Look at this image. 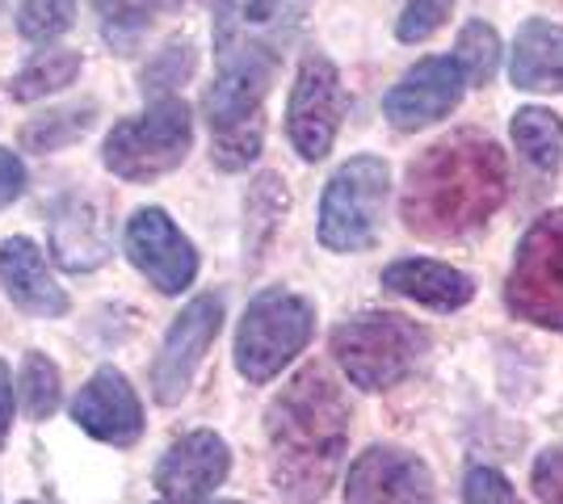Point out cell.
<instances>
[{
    "label": "cell",
    "mask_w": 563,
    "mask_h": 504,
    "mask_svg": "<svg viewBox=\"0 0 563 504\" xmlns=\"http://www.w3.org/2000/svg\"><path fill=\"white\" fill-rule=\"evenodd\" d=\"M71 421L89 433V437H97V441L126 450V446L140 441V433H143V404L122 370L101 366L93 379L76 391V400H71Z\"/></svg>",
    "instance_id": "obj_16"
},
{
    "label": "cell",
    "mask_w": 563,
    "mask_h": 504,
    "mask_svg": "<svg viewBox=\"0 0 563 504\" xmlns=\"http://www.w3.org/2000/svg\"><path fill=\"white\" fill-rule=\"evenodd\" d=\"M194 144V119L181 97H161L143 114L114 122L101 147V165L118 181H156L186 165Z\"/></svg>",
    "instance_id": "obj_6"
},
{
    "label": "cell",
    "mask_w": 563,
    "mask_h": 504,
    "mask_svg": "<svg viewBox=\"0 0 563 504\" xmlns=\"http://www.w3.org/2000/svg\"><path fill=\"white\" fill-rule=\"evenodd\" d=\"M228 471H232L228 441L211 429H194L168 446L165 458L156 462L152 483L161 488L165 501L194 504V501H207L214 488L228 480Z\"/></svg>",
    "instance_id": "obj_15"
},
{
    "label": "cell",
    "mask_w": 563,
    "mask_h": 504,
    "mask_svg": "<svg viewBox=\"0 0 563 504\" xmlns=\"http://www.w3.org/2000/svg\"><path fill=\"white\" fill-rule=\"evenodd\" d=\"M450 9H454V0H408L396 22L399 43H424L429 34H438L450 18Z\"/></svg>",
    "instance_id": "obj_29"
},
{
    "label": "cell",
    "mask_w": 563,
    "mask_h": 504,
    "mask_svg": "<svg viewBox=\"0 0 563 504\" xmlns=\"http://www.w3.org/2000/svg\"><path fill=\"white\" fill-rule=\"evenodd\" d=\"M514 144L521 156L539 168L563 165V119L542 110V105H526L514 114Z\"/></svg>",
    "instance_id": "obj_23"
},
{
    "label": "cell",
    "mask_w": 563,
    "mask_h": 504,
    "mask_svg": "<svg viewBox=\"0 0 563 504\" xmlns=\"http://www.w3.org/2000/svg\"><path fill=\"white\" fill-rule=\"evenodd\" d=\"M303 22V0H219L214 9V51L232 55H274L290 47L295 30Z\"/></svg>",
    "instance_id": "obj_13"
},
{
    "label": "cell",
    "mask_w": 563,
    "mask_h": 504,
    "mask_svg": "<svg viewBox=\"0 0 563 504\" xmlns=\"http://www.w3.org/2000/svg\"><path fill=\"white\" fill-rule=\"evenodd\" d=\"M161 504H173V501H161ZM194 504H244V501H194Z\"/></svg>",
    "instance_id": "obj_34"
},
{
    "label": "cell",
    "mask_w": 563,
    "mask_h": 504,
    "mask_svg": "<svg viewBox=\"0 0 563 504\" xmlns=\"http://www.w3.org/2000/svg\"><path fill=\"white\" fill-rule=\"evenodd\" d=\"M505 307L526 324L563 333V211L539 215L517 240Z\"/></svg>",
    "instance_id": "obj_8"
},
{
    "label": "cell",
    "mask_w": 563,
    "mask_h": 504,
    "mask_svg": "<svg viewBox=\"0 0 563 504\" xmlns=\"http://www.w3.org/2000/svg\"><path fill=\"white\" fill-rule=\"evenodd\" d=\"M391 198V168L383 156H350L320 198V244L329 253H362L378 240Z\"/></svg>",
    "instance_id": "obj_7"
},
{
    "label": "cell",
    "mask_w": 563,
    "mask_h": 504,
    "mask_svg": "<svg viewBox=\"0 0 563 504\" xmlns=\"http://www.w3.org/2000/svg\"><path fill=\"white\" fill-rule=\"evenodd\" d=\"M345 504H438V492L417 455L399 446H371L350 467Z\"/></svg>",
    "instance_id": "obj_14"
},
{
    "label": "cell",
    "mask_w": 563,
    "mask_h": 504,
    "mask_svg": "<svg viewBox=\"0 0 563 504\" xmlns=\"http://www.w3.org/2000/svg\"><path fill=\"white\" fill-rule=\"evenodd\" d=\"M269 480L286 504H316L350 450V400L324 366H303L265 408Z\"/></svg>",
    "instance_id": "obj_2"
},
{
    "label": "cell",
    "mask_w": 563,
    "mask_h": 504,
    "mask_svg": "<svg viewBox=\"0 0 563 504\" xmlns=\"http://www.w3.org/2000/svg\"><path fill=\"white\" fill-rule=\"evenodd\" d=\"M126 257L161 294H181L198 278V248L161 206H140L126 219Z\"/></svg>",
    "instance_id": "obj_11"
},
{
    "label": "cell",
    "mask_w": 563,
    "mask_h": 504,
    "mask_svg": "<svg viewBox=\"0 0 563 504\" xmlns=\"http://www.w3.org/2000/svg\"><path fill=\"white\" fill-rule=\"evenodd\" d=\"M9 429H13V374H9V366L0 361V450H4Z\"/></svg>",
    "instance_id": "obj_33"
},
{
    "label": "cell",
    "mask_w": 563,
    "mask_h": 504,
    "mask_svg": "<svg viewBox=\"0 0 563 504\" xmlns=\"http://www.w3.org/2000/svg\"><path fill=\"white\" fill-rule=\"evenodd\" d=\"M223 328V294H198L189 299L181 315L168 324L165 340H161V354L152 366V395L156 404H181L194 387V374L207 358V349L214 345V336Z\"/></svg>",
    "instance_id": "obj_10"
},
{
    "label": "cell",
    "mask_w": 563,
    "mask_h": 504,
    "mask_svg": "<svg viewBox=\"0 0 563 504\" xmlns=\"http://www.w3.org/2000/svg\"><path fill=\"white\" fill-rule=\"evenodd\" d=\"M509 80L526 93H555L563 89V30L542 18L517 30L509 55Z\"/></svg>",
    "instance_id": "obj_20"
},
{
    "label": "cell",
    "mask_w": 563,
    "mask_h": 504,
    "mask_svg": "<svg viewBox=\"0 0 563 504\" xmlns=\"http://www.w3.org/2000/svg\"><path fill=\"white\" fill-rule=\"evenodd\" d=\"M345 85L329 55L307 51L295 85H290V101H286V135L303 160H324L336 144V131L345 119Z\"/></svg>",
    "instance_id": "obj_9"
},
{
    "label": "cell",
    "mask_w": 563,
    "mask_h": 504,
    "mask_svg": "<svg viewBox=\"0 0 563 504\" xmlns=\"http://www.w3.org/2000/svg\"><path fill=\"white\" fill-rule=\"evenodd\" d=\"M509 193V160L479 131L446 135L408 165L399 215L412 236L463 240L500 211Z\"/></svg>",
    "instance_id": "obj_1"
},
{
    "label": "cell",
    "mask_w": 563,
    "mask_h": 504,
    "mask_svg": "<svg viewBox=\"0 0 563 504\" xmlns=\"http://www.w3.org/2000/svg\"><path fill=\"white\" fill-rule=\"evenodd\" d=\"M18 400H22V408L30 421H47L51 412L59 408V400H64V379H59V366H55L47 354L30 349L22 358V370H18Z\"/></svg>",
    "instance_id": "obj_25"
},
{
    "label": "cell",
    "mask_w": 563,
    "mask_h": 504,
    "mask_svg": "<svg viewBox=\"0 0 563 504\" xmlns=\"http://www.w3.org/2000/svg\"><path fill=\"white\" fill-rule=\"evenodd\" d=\"M194 64H198V55H194V43H189V38L165 43V51L143 68V93H152L156 101H161V97H173V89H177L181 80H189Z\"/></svg>",
    "instance_id": "obj_27"
},
{
    "label": "cell",
    "mask_w": 563,
    "mask_h": 504,
    "mask_svg": "<svg viewBox=\"0 0 563 504\" xmlns=\"http://www.w3.org/2000/svg\"><path fill=\"white\" fill-rule=\"evenodd\" d=\"M4 4H9V0H0V13H4Z\"/></svg>",
    "instance_id": "obj_35"
},
{
    "label": "cell",
    "mask_w": 563,
    "mask_h": 504,
    "mask_svg": "<svg viewBox=\"0 0 563 504\" xmlns=\"http://www.w3.org/2000/svg\"><path fill=\"white\" fill-rule=\"evenodd\" d=\"M51 253L68 273H93L110 257V215L93 193L71 190L51 206Z\"/></svg>",
    "instance_id": "obj_17"
},
{
    "label": "cell",
    "mask_w": 563,
    "mask_h": 504,
    "mask_svg": "<svg viewBox=\"0 0 563 504\" xmlns=\"http://www.w3.org/2000/svg\"><path fill=\"white\" fill-rule=\"evenodd\" d=\"M467 72L459 68L454 55H429L412 64L383 97V114L396 131H421L429 122L446 119L450 110L463 101Z\"/></svg>",
    "instance_id": "obj_12"
},
{
    "label": "cell",
    "mask_w": 563,
    "mask_h": 504,
    "mask_svg": "<svg viewBox=\"0 0 563 504\" xmlns=\"http://www.w3.org/2000/svg\"><path fill=\"white\" fill-rule=\"evenodd\" d=\"M80 64H85L80 51H71V47L38 51L22 72L13 76L9 93H13V101H38V97H47V93H59V89H68L71 80L80 76Z\"/></svg>",
    "instance_id": "obj_22"
},
{
    "label": "cell",
    "mask_w": 563,
    "mask_h": 504,
    "mask_svg": "<svg viewBox=\"0 0 563 504\" xmlns=\"http://www.w3.org/2000/svg\"><path fill=\"white\" fill-rule=\"evenodd\" d=\"M76 22V0H22L18 9V30L30 43H51L68 34Z\"/></svg>",
    "instance_id": "obj_28"
},
{
    "label": "cell",
    "mask_w": 563,
    "mask_h": 504,
    "mask_svg": "<svg viewBox=\"0 0 563 504\" xmlns=\"http://www.w3.org/2000/svg\"><path fill=\"white\" fill-rule=\"evenodd\" d=\"M530 483H534V496H539L542 504H563V441L542 450L539 462H534Z\"/></svg>",
    "instance_id": "obj_31"
},
{
    "label": "cell",
    "mask_w": 563,
    "mask_h": 504,
    "mask_svg": "<svg viewBox=\"0 0 563 504\" xmlns=\"http://www.w3.org/2000/svg\"><path fill=\"white\" fill-rule=\"evenodd\" d=\"M332 358L345 370V379L362 391H387L417 370L429 349V333L417 320L396 312L353 315L332 328Z\"/></svg>",
    "instance_id": "obj_4"
},
{
    "label": "cell",
    "mask_w": 563,
    "mask_h": 504,
    "mask_svg": "<svg viewBox=\"0 0 563 504\" xmlns=\"http://www.w3.org/2000/svg\"><path fill=\"white\" fill-rule=\"evenodd\" d=\"M0 287L13 299V307H22L25 315H38V320H59L71 307L64 287L51 278L43 248L25 236L0 240Z\"/></svg>",
    "instance_id": "obj_18"
},
{
    "label": "cell",
    "mask_w": 563,
    "mask_h": 504,
    "mask_svg": "<svg viewBox=\"0 0 563 504\" xmlns=\"http://www.w3.org/2000/svg\"><path fill=\"white\" fill-rule=\"evenodd\" d=\"M97 122V101H76V105H55L47 114L30 119L22 126V147L25 152H64L76 139H85Z\"/></svg>",
    "instance_id": "obj_21"
},
{
    "label": "cell",
    "mask_w": 563,
    "mask_h": 504,
    "mask_svg": "<svg viewBox=\"0 0 563 504\" xmlns=\"http://www.w3.org/2000/svg\"><path fill=\"white\" fill-rule=\"evenodd\" d=\"M316 333V307L286 287L257 290L235 328V370L249 383L278 379Z\"/></svg>",
    "instance_id": "obj_5"
},
{
    "label": "cell",
    "mask_w": 563,
    "mask_h": 504,
    "mask_svg": "<svg viewBox=\"0 0 563 504\" xmlns=\"http://www.w3.org/2000/svg\"><path fill=\"white\" fill-rule=\"evenodd\" d=\"M93 4H97V18H101L106 43L126 51L135 47V38H140L147 25L156 22L161 13H168L173 4H181V0H93Z\"/></svg>",
    "instance_id": "obj_24"
},
{
    "label": "cell",
    "mask_w": 563,
    "mask_h": 504,
    "mask_svg": "<svg viewBox=\"0 0 563 504\" xmlns=\"http://www.w3.org/2000/svg\"><path fill=\"white\" fill-rule=\"evenodd\" d=\"M463 501L467 504H521L517 488L493 467H471L463 480Z\"/></svg>",
    "instance_id": "obj_30"
},
{
    "label": "cell",
    "mask_w": 563,
    "mask_h": 504,
    "mask_svg": "<svg viewBox=\"0 0 563 504\" xmlns=\"http://www.w3.org/2000/svg\"><path fill=\"white\" fill-rule=\"evenodd\" d=\"M383 287L391 294H404L412 303H421L429 312H459L475 299V282L471 273L454 269L433 257H404L383 269Z\"/></svg>",
    "instance_id": "obj_19"
},
{
    "label": "cell",
    "mask_w": 563,
    "mask_h": 504,
    "mask_svg": "<svg viewBox=\"0 0 563 504\" xmlns=\"http://www.w3.org/2000/svg\"><path fill=\"white\" fill-rule=\"evenodd\" d=\"M459 68L467 72V85H488L500 64V34L488 22H467L454 47Z\"/></svg>",
    "instance_id": "obj_26"
},
{
    "label": "cell",
    "mask_w": 563,
    "mask_h": 504,
    "mask_svg": "<svg viewBox=\"0 0 563 504\" xmlns=\"http://www.w3.org/2000/svg\"><path fill=\"white\" fill-rule=\"evenodd\" d=\"M22 504H34V501H22Z\"/></svg>",
    "instance_id": "obj_36"
},
{
    "label": "cell",
    "mask_w": 563,
    "mask_h": 504,
    "mask_svg": "<svg viewBox=\"0 0 563 504\" xmlns=\"http://www.w3.org/2000/svg\"><path fill=\"white\" fill-rule=\"evenodd\" d=\"M25 193V165L13 147H0V211Z\"/></svg>",
    "instance_id": "obj_32"
},
{
    "label": "cell",
    "mask_w": 563,
    "mask_h": 504,
    "mask_svg": "<svg viewBox=\"0 0 563 504\" xmlns=\"http://www.w3.org/2000/svg\"><path fill=\"white\" fill-rule=\"evenodd\" d=\"M274 55L232 51L219 55V76L207 89V122H211V160L223 172H240L261 156L265 144V97L278 76Z\"/></svg>",
    "instance_id": "obj_3"
}]
</instances>
